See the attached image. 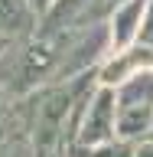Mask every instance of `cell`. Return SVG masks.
<instances>
[{
	"instance_id": "5bb4252c",
	"label": "cell",
	"mask_w": 153,
	"mask_h": 157,
	"mask_svg": "<svg viewBox=\"0 0 153 157\" xmlns=\"http://www.w3.org/2000/svg\"><path fill=\"white\" fill-rule=\"evenodd\" d=\"M62 157H78V154H62Z\"/></svg>"
},
{
	"instance_id": "9a60e30c",
	"label": "cell",
	"mask_w": 153,
	"mask_h": 157,
	"mask_svg": "<svg viewBox=\"0 0 153 157\" xmlns=\"http://www.w3.org/2000/svg\"><path fill=\"white\" fill-rule=\"evenodd\" d=\"M56 157H62V154H56Z\"/></svg>"
},
{
	"instance_id": "8992f818",
	"label": "cell",
	"mask_w": 153,
	"mask_h": 157,
	"mask_svg": "<svg viewBox=\"0 0 153 157\" xmlns=\"http://www.w3.org/2000/svg\"><path fill=\"white\" fill-rule=\"evenodd\" d=\"M10 134H26L23 128V108H20V98H10L3 88H0V141Z\"/></svg>"
},
{
	"instance_id": "7c38bea8",
	"label": "cell",
	"mask_w": 153,
	"mask_h": 157,
	"mask_svg": "<svg viewBox=\"0 0 153 157\" xmlns=\"http://www.w3.org/2000/svg\"><path fill=\"white\" fill-rule=\"evenodd\" d=\"M10 43H13V39H3V36H0V56H3V49H7Z\"/></svg>"
},
{
	"instance_id": "4fadbf2b",
	"label": "cell",
	"mask_w": 153,
	"mask_h": 157,
	"mask_svg": "<svg viewBox=\"0 0 153 157\" xmlns=\"http://www.w3.org/2000/svg\"><path fill=\"white\" fill-rule=\"evenodd\" d=\"M147 137H150V141H153V124H150V134H147Z\"/></svg>"
},
{
	"instance_id": "30bf717a",
	"label": "cell",
	"mask_w": 153,
	"mask_h": 157,
	"mask_svg": "<svg viewBox=\"0 0 153 157\" xmlns=\"http://www.w3.org/2000/svg\"><path fill=\"white\" fill-rule=\"evenodd\" d=\"M137 157H153V141L150 137H144V141L137 144Z\"/></svg>"
},
{
	"instance_id": "ba28073f",
	"label": "cell",
	"mask_w": 153,
	"mask_h": 157,
	"mask_svg": "<svg viewBox=\"0 0 153 157\" xmlns=\"http://www.w3.org/2000/svg\"><path fill=\"white\" fill-rule=\"evenodd\" d=\"M137 43L153 49V0H147V10H144V23H140V33H137Z\"/></svg>"
},
{
	"instance_id": "7a4b0ae2",
	"label": "cell",
	"mask_w": 153,
	"mask_h": 157,
	"mask_svg": "<svg viewBox=\"0 0 153 157\" xmlns=\"http://www.w3.org/2000/svg\"><path fill=\"white\" fill-rule=\"evenodd\" d=\"M117 92V137L144 141L153 124V69L124 78Z\"/></svg>"
},
{
	"instance_id": "5b68a950",
	"label": "cell",
	"mask_w": 153,
	"mask_h": 157,
	"mask_svg": "<svg viewBox=\"0 0 153 157\" xmlns=\"http://www.w3.org/2000/svg\"><path fill=\"white\" fill-rule=\"evenodd\" d=\"M39 29V13L29 0H0V36L3 39H26Z\"/></svg>"
},
{
	"instance_id": "9c48e42d",
	"label": "cell",
	"mask_w": 153,
	"mask_h": 157,
	"mask_svg": "<svg viewBox=\"0 0 153 157\" xmlns=\"http://www.w3.org/2000/svg\"><path fill=\"white\" fill-rule=\"evenodd\" d=\"M121 3H124V0H95V7H91V23H95V20H107Z\"/></svg>"
},
{
	"instance_id": "277c9868",
	"label": "cell",
	"mask_w": 153,
	"mask_h": 157,
	"mask_svg": "<svg viewBox=\"0 0 153 157\" xmlns=\"http://www.w3.org/2000/svg\"><path fill=\"white\" fill-rule=\"evenodd\" d=\"M144 10H147V0H124L107 17V26H111V52L137 43V33H140V23H144Z\"/></svg>"
},
{
	"instance_id": "3957f363",
	"label": "cell",
	"mask_w": 153,
	"mask_h": 157,
	"mask_svg": "<svg viewBox=\"0 0 153 157\" xmlns=\"http://www.w3.org/2000/svg\"><path fill=\"white\" fill-rule=\"evenodd\" d=\"M144 69H153V49L144 46V43H130L124 49H114L111 56L101 62L98 69V82L101 85H121L124 78L144 72Z\"/></svg>"
},
{
	"instance_id": "6da1fadb",
	"label": "cell",
	"mask_w": 153,
	"mask_h": 157,
	"mask_svg": "<svg viewBox=\"0 0 153 157\" xmlns=\"http://www.w3.org/2000/svg\"><path fill=\"white\" fill-rule=\"evenodd\" d=\"M56 72V46L49 36H33L13 39L3 56H0V88L10 98H26L39 85L52 82Z\"/></svg>"
},
{
	"instance_id": "52a82bcc",
	"label": "cell",
	"mask_w": 153,
	"mask_h": 157,
	"mask_svg": "<svg viewBox=\"0 0 153 157\" xmlns=\"http://www.w3.org/2000/svg\"><path fill=\"white\" fill-rule=\"evenodd\" d=\"M0 157H36L26 134H10L0 141Z\"/></svg>"
},
{
	"instance_id": "8fae6325",
	"label": "cell",
	"mask_w": 153,
	"mask_h": 157,
	"mask_svg": "<svg viewBox=\"0 0 153 157\" xmlns=\"http://www.w3.org/2000/svg\"><path fill=\"white\" fill-rule=\"evenodd\" d=\"M52 3H56V0H29V7H33V10L39 13V20H42V13H46V10L52 7Z\"/></svg>"
}]
</instances>
